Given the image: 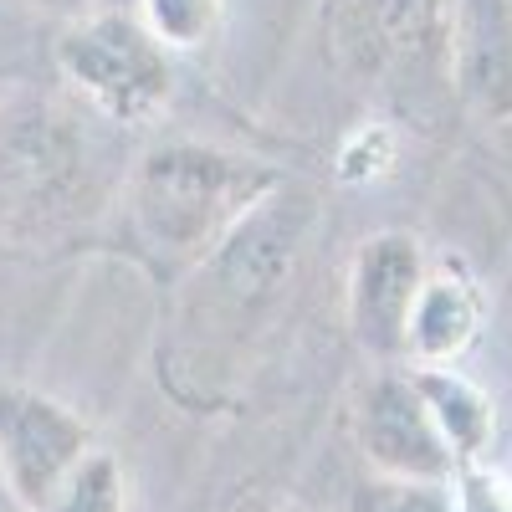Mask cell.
I'll return each instance as SVG.
<instances>
[{"label": "cell", "mask_w": 512, "mask_h": 512, "mask_svg": "<svg viewBox=\"0 0 512 512\" xmlns=\"http://www.w3.org/2000/svg\"><path fill=\"white\" fill-rule=\"evenodd\" d=\"M451 507L456 512H512V482L487 461L456 466L451 477Z\"/></svg>", "instance_id": "cell-14"}, {"label": "cell", "mask_w": 512, "mask_h": 512, "mask_svg": "<svg viewBox=\"0 0 512 512\" xmlns=\"http://www.w3.org/2000/svg\"><path fill=\"white\" fill-rule=\"evenodd\" d=\"M354 512H456V507H451V482H390V477H374L354 497Z\"/></svg>", "instance_id": "cell-13"}, {"label": "cell", "mask_w": 512, "mask_h": 512, "mask_svg": "<svg viewBox=\"0 0 512 512\" xmlns=\"http://www.w3.org/2000/svg\"><path fill=\"white\" fill-rule=\"evenodd\" d=\"M57 67L113 123H149L175 93L164 41L123 11H82L57 41Z\"/></svg>", "instance_id": "cell-2"}, {"label": "cell", "mask_w": 512, "mask_h": 512, "mask_svg": "<svg viewBox=\"0 0 512 512\" xmlns=\"http://www.w3.org/2000/svg\"><path fill=\"white\" fill-rule=\"evenodd\" d=\"M446 72L472 113L512 118V0H456Z\"/></svg>", "instance_id": "cell-6"}, {"label": "cell", "mask_w": 512, "mask_h": 512, "mask_svg": "<svg viewBox=\"0 0 512 512\" xmlns=\"http://www.w3.org/2000/svg\"><path fill=\"white\" fill-rule=\"evenodd\" d=\"M415 390L425 400V410H431L436 431L446 436L456 466H472L492 451V436H497V410H492V395L482 390V384H472L461 369L451 364H415L410 369Z\"/></svg>", "instance_id": "cell-9"}, {"label": "cell", "mask_w": 512, "mask_h": 512, "mask_svg": "<svg viewBox=\"0 0 512 512\" xmlns=\"http://www.w3.org/2000/svg\"><path fill=\"white\" fill-rule=\"evenodd\" d=\"M144 6V26L164 41V47H200L216 31V6L221 0H139Z\"/></svg>", "instance_id": "cell-12"}, {"label": "cell", "mask_w": 512, "mask_h": 512, "mask_svg": "<svg viewBox=\"0 0 512 512\" xmlns=\"http://www.w3.org/2000/svg\"><path fill=\"white\" fill-rule=\"evenodd\" d=\"M297 236H303V216L267 195V200L256 205L251 216L216 246V251H221L216 267H221V277H226L236 292H267V287H277V282L287 277Z\"/></svg>", "instance_id": "cell-8"}, {"label": "cell", "mask_w": 512, "mask_h": 512, "mask_svg": "<svg viewBox=\"0 0 512 512\" xmlns=\"http://www.w3.org/2000/svg\"><path fill=\"white\" fill-rule=\"evenodd\" d=\"M88 451L93 431L72 405L26 384H0V477L21 512L47 507Z\"/></svg>", "instance_id": "cell-3"}, {"label": "cell", "mask_w": 512, "mask_h": 512, "mask_svg": "<svg viewBox=\"0 0 512 512\" xmlns=\"http://www.w3.org/2000/svg\"><path fill=\"white\" fill-rule=\"evenodd\" d=\"M456 0H364V31L374 36V62H425L446 67Z\"/></svg>", "instance_id": "cell-10"}, {"label": "cell", "mask_w": 512, "mask_h": 512, "mask_svg": "<svg viewBox=\"0 0 512 512\" xmlns=\"http://www.w3.org/2000/svg\"><path fill=\"white\" fill-rule=\"evenodd\" d=\"M272 190H277V175L256 159L205 149V144H164L139 159L128 200H134L139 231L159 251L205 256Z\"/></svg>", "instance_id": "cell-1"}, {"label": "cell", "mask_w": 512, "mask_h": 512, "mask_svg": "<svg viewBox=\"0 0 512 512\" xmlns=\"http://www.w3.org/2000/svg\"><path fill=\"white\" fill-rule=\"evenodd\" d=\"M425 251L410 231H374L349 267V333L354 344L395 369L410 354V313L425 287Z\"/></svg>", "instance_id": "cell-4"}, {"label": "cell", "mask_w": 512, "mask_h": 512, "mask_svg": "<svg viewBox=\"0 0 512 512\" xmlns=\"http://www.w3.org/2000/svg\"><path fill=\"white\" fill-rule=\"evenodd\" d=\"M236 512H297V507L277 502V497H246V502H236Z\"/></svg>", "instance_id": "cell-16"}, {"label": "cell", "mask_w": 512, "mask_h": 512, "mask_svg": "<svg viewBox=\"0 0 512 512\" xmlns=\"http://www.w3.org/2000/svg\"><path fill=\"white\" fill-rule=\"evenodd\" d=\"M41 512H128V477L113 451H88Z\"/></svg>", "instance_id": "cell-11"}, {"label": "cell", "mask_w": 512, "mask_h": 512, "mask_svg": "<svg viewBox=\"0 0 512 512\" xmlns=\"http://www.w3.org/2000/svg\"><path fill=\"white\" fill-rule=\"evenodd\" d=\"M482 328V292L461 267L425 272V287L410 313L405 364H456Z\"/></svg>", "instance_id": "cell-7"}, {"label": "cell", "mask_w": 512, "mask_h": 512, "mask_svg": "<svg viewBox=\"0 0 512 512\" xmlns=\"http://www.w3.org/2000/svg\"><path fill=\"white\" fill-rule=\"evenodd\" d=\"M36 11H52V16H82L88 11V0H26Z\"/></svg>", "instance_id": "cell-15"}, {"label": "cell", "mask_w": 512, "mask_h": 512, "mask_svg": "<svg viewBox=\"0 0 512 512\" xmlns=\"http://www.w3.org/2000/svg\"><path fill=\"white\" fill-rule=\"evenodd\" d=\"M6 502H11V497H6V477H0V507H6Z\"/></svg>", "instance_id": "cell-17"}, {"label": "cell", "mask_w": 512, "mask_h": 512, "mask_svg": "<svg viewBox=\"0 0 512 512\" xmlns=\"http://www.w3.org/2000/svg\"><path fill=\"white\" fill-rule=\"evenodd\" d=\"M354 436L374 477L390 482H451L456 456L446 436L436 431L431 410H425L410 369H384L364 384L359 410H354Z\"/></svg>", "instance_id": "cell-5"}]
</instances>
